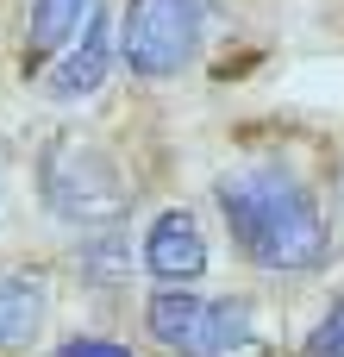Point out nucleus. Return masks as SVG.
Listing matches in <instances>:
<instances>
[{
  "mask_svg": "<svg viewBox=\"0 0 344 357\" xmlns=\"http://www.w3.org/2000/svg\"><path fill=\"white\" fill-rule=\"evenodd\" d=\"M213 201H219V213L232 226V245L269 276H307V270H320L332 257V232H326L320 201L282 163L226 169L213 182Z\"/></svg>",
  "mask_w": 344,
  "mask_h": 357,
  "instance_id": "f257e3e1",
  "label": "nucleus"
},
{
  "mask_svg": "<svg viewBox=\"0 0 344 357\" xmlns=\"http://www.w3.org/2000/svg\"><path fill=\"white\" fill-rule=\"evenodd\" d=\"M38 201H44L50 220L100 232V226H119L132 213V182H125V169L113 163V151L100 138L56 132L38 151Z\"/></svg>",
  "mask_w": 344,
  "mask_h": 357,
  "instance_id": "f03ea898",
  "label": "nucleus"
},
{
  "mask_svg": "<svg viewBox=\"0 0 344 357\" xmlns=\"http://www.w3.org/2000/svg\"><path fill=\"white\" fill-rule=\"evenodd\" d=\"M144 333L175 357H263V333L251 326L244 301H207L194 289H157Z\"/></svg>",
  "mask_w": 344,
  "mask_h": 357,
  "instance_id": "7ed1b4c3",
  "label": "nucleus"
},
{
  "mask_svg": "<svg viewBox=\"0 0 344 357\" xmlns=\"http://www.w3.org/2000/svg\"><path fill=\"white\" fill-rule=\"evenodd\" d=\"M207 38V0H125L119 56L138 82H169L194 63Z\"/></svg>",
  "mask_w": 344,
  "mask_h": 357,
  "instance_id": "20e7f679",
  "label": "nucleus"
},
{
  "mask_svg": "<svg viewBox=\"0 0 344 357\" xmlns=\"http://www.w3.org/2000/svg\"><path fill=\"white\" fill-rule=\"evenodd\" d=\"M113 56H119V31H113V19L94 6V19L69 38V50L44 69V100H56V107L94 100V94L107 88V75H113Z\"/></svg>",
  "mask_w": 344,
  "mask_h": 357,
  "instance_id": "39448f33",
  "label": "nucleus"
},
{
  "mask_svg": "<svg viewBox=\"0 0 344 357\" xmlns=\"http://www.w3.org/2000/svg\"><path fill=\"white\" fill-rule=\"evenodd\" d=\"M144 270L157 282H169V289H188V282L207 276V232H201V220L188 207H169V213L150 220V232H144Z\"/></svg>",
  "mask_w": 344,
  "mask_h": 357,
  "instance_id": "423d86ee",
  "label": "nucleus"
},
{
  "mask_svg": "<svg viewBox=\"0 0 344 357\" xmlns=\"http://www.w3.org/2000/svg\"><path fill=\"white\" fill-rule=\"evenodd\" d=\"M50 320V282L38 270H0V351L31 345Z\"/></svg>",
  "mask_w": 344,
  "mask_h": 357,
  "instance_id": "0eeeda50",
  "label": "nucleus"
},
{
  "mask_svg": "<svg viewBox=\"0 0 344 357\" xmlns=\"http://www.w3.org/2000/svg\"><path fill=\"white\" fill-rule=\"evenodd\" d=\"M100 0H31V19H25V75H38L88 19H94Z\"/></svg>",
  "mask_w": 344,
  "mask_h": 357,
  "instance_id": "6e6552de",
  "label": "nucleus"
},
{
  "mask_svg": "<svg viewBox=\"0 0 344 357\" xmlns=\"http://www.w3.org/2000/svg\"><path fill=\"white\" fill-rule=\"evenodd\" d=\"M75 270L88 276V282H119L125 270H132V245H125V232L119 226H100V232H81V245H75Z\"/></svg>",
  "mask_w": 344,
  "mask_h": 357,
  "instance_id": "1a4fd4ad",
  "label": "nucleus"
},
{
  "mask_svg": "<svg viewBox=\"0 0 344 357\" xmlns=\"http://www.w3.org/2000/svg\"><path fill=\"white\" fill-rule=\"evenodd\" d=\"M307 357H344V295L326 307V320L307 333Z\"/></svg>",
  "mask_w": 344,
  "mask_h": 357,
  "instance_id": "9d476101",
  "label": "nucleus"
},
{
  "mask_svg": "<svg viewBox=\"0 0 344 357\" xmlns=\"http://www.w3.org/2000/svg\"><path fill=\"white\" fill-rule=\"evenodd\" d=\"M56 357H132V345H113V339H69Z\"/></svg>",
  "mask_w": 344,
  "mask_h": 357,
  "instance_id": "9b49d317",
  "label": "nucleus"
}]
</instances>
